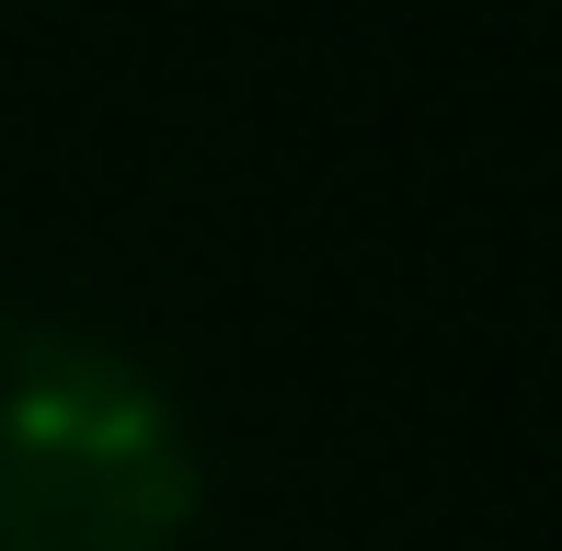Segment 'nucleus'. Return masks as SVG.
I'll use <instances>...</instances> for the list:
<instances>
[{
	"label": "nucleus",
	"instance_id": "f257e3e1",
	"mask_svg": "<svg viewBox=\"0 0 562 551\" xmlns=\"http://www.w3.org/2000/svg\"><path fill=\"white\" fill-rule=\"evenodd\" d=\"M195 425L126 345H0V551H184Z\"/></svg>",
	"mask_w": 562,
	"mask_h": 551
}]
</instances>
